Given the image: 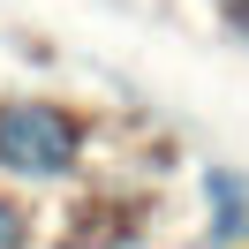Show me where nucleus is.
Here are the masks:
<instances>
[{
  "mask_svg": "<svg viewBox=\"0 0 249 249\" xmlns=\"http://www.w3.org/2000/svg\"><path fill=\"white\" fill-rule=\"evenodd\" d=\"M76 159V128L53 106H0V166L16 174H68Z\"/></svg>",
  "mask_w": 249,
  "mask_h": 249,
  "instance_id": "1",
  "label": "nucleus"
},
{
  "mask_svg": "<svg viewBox=\"0 0 249 249\" xmlns=\"http://www.w3.org/2000/svg\"><path fill=\"white\" fill-rule=\"evenodd\" d=\"M212 196H219V234H242V227H249V196H242V181L212 166Z\"/></svg>",
  "mask_w": 249,
  "mask_h": 249,
  "instance_id": "2",
  "label": "nucleus"
},
{
  "mask_svg": "<svg viewBox=\"0 0 249 249\" xmlns=\"http://www.w3.org/2000/svg\"><path fill=\"white\" fill-rule=\"evenodd\" d=\"M23 242H31V219H23L16 204L0 196V249H23Z\"/></svg>",
  "mask_w": 249,
  "mask_h": 249,
  "instance_id": "3",
  "label": "nucleus"
},
{
  "mask_svg": "<svg viewBox=\"0 0 249 249\" xmlns=\"http://www.w3.org/2000/svg\"><path fill=\"white\" fill-rule=\"evenodd\" d=\"M234 8H242V16H249V0H234Z\"/></svg>",
  "mask_w": 249,
  "mask_h": 249,
  "instance_id": "4",
  "label": "nucleus"
}]
</instances>
